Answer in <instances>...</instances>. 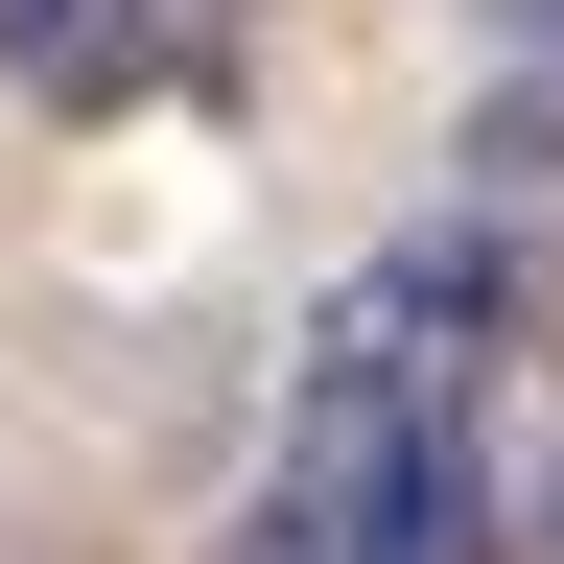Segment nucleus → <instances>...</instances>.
<instances>
[{
  "mask_svg": "<svg viewBox=\"0 0 564 564\" xmlns=\"http://www.w3.org/2000/svg\"><path fill=\"white\" fill-rule=\"evenodd\" d=\"M259 70V0H141V95H236Z\"/></svg>",
  "mask_w": 564,
  "mask_h": 564,
  "instance_id": "nucleus-2",
  "label": "nucleus"
},
{
  "mask_svg": "<svg viewBox=\"0 0 564 564\" xmlns=\"http://www.w3.org/2000/svg\"><path fill=\"white\" fill-rule=\"evenodd\" d=\"M0 70L47 118H141V0H0Z\"/></svg>",
  "mask_w": 564,
  "mask_h": 564,
  "instance_id": "nucleus-1",
  "label": "nucleus"
},
{
  "mask_svg": "<svg viewBox=\"0 0 564 564\" xmlns=\"http://www.w3.org/2000/svg\"><path fill=\"white\" fill-rule=\"evenodd\" d=\"M494 47H518V70H564V0H494Z\"/></svg>",
  "mask_w": 564,
  "mask_h": 564,
  "instance_id": "nucleus-3",
  "label": "nucleus"
},
{
  "mask_svg": "<svg viewBox=\"0 0 564 564\" xmlns=\"http://www.w3.org/2000/svg\"><path fill=\"white\" fill-rule=\"evenodd\" d=\"M518 541H541V564H564V470H541V494H518Z\"/></svg>",
  "mask_w": 564,
  "mask_h": 564,
  "instance_id": "nucleus-4",
  "label": "nucleus"
}]
</instances>
